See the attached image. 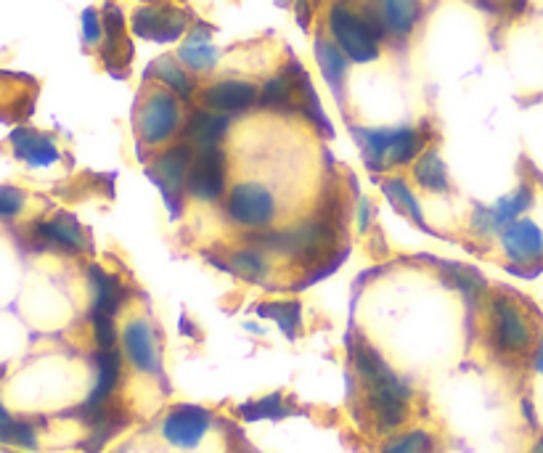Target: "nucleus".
<instances>
[{
	"label": "nucleus",
	"mask_w": 543,
	"mask_h": 453,
	"mask_svg": "<svg viewBox=\"0 0 543 453\" xmlns=\"http://www.w3.org/2000/svg\"><path fill=\"white\" fill-rule=\"evenodd\" d=\"M363 162L371 173H385L395 167L414 165L427 151V133L419 128H355Z\"/></svg>",
	"instance_id": "1"
},
{
	"label": "nucleus",
	"mask_w": 543,
	"mask_h": 453,
	"mask_svg": "<svg viewBox=\"0 0 543 453\" xmlns=\"http://www.w3.org/2000/svg\"><path fill=\"white\" fill-rule=\"evenodd\" d=\"M488 313V340L496 353L506 358H522L536 348V334L525 310L506 295H493L485 300Z\"/></svg>",
	"instance_id": "2"
},
{
	"label": "nucleus",
	"mask_w": 543,
	"mask_h": 453,
	"mask_svg": "<svg viewBox=\"0 0 543 453\" xmlns=\"http://www.w3.org/2000/svg\"><path fill=\"white\" fill-rule=\"evenodd\" d=\"M326 30H329V38L355 64H371L382 53V38L377 35V30L361 14V8L355 11L353 6H347L345 0L332 3L329 14H326Z\"/></svg>",
	"instance_id": "3"
},
{
	"label": "nucleus",
	"mask_w": 543,
	"mask_h": 453,
	"mask_svg": "<svg viewBox=\"0 0 543 453\" xmlns=\"http://www.w3.org/2000/svg\"><path fill=\"white\" fill-rule=\"evenodd\" d=\"M340 236L342 228L321 215L305 218L297 226L287 228V257L305 271H313L334 255Z\"/></svg>",
	"instance_id": "4"
},
{
	"label": "nucleus",
	"mask_w": 543,
	"mask_h": 453,
	"mask_svg": "<svg viewBox=\"0 0 543 453\" xmlns=\"http://www.w3.org/2000/svg\"><path fill=\"white\" fill-rule=\"evenodd\" d=\"M223 212L234 226L244 228V231H265L279 215V202L263 183L244 181L228 189L226 199H223Z\"/></svg>",
	"instance_id": "5"
},
{
	"label": "nucleus",
	"mask_w": 543,
	"mask_h": 453,
	"mask_svg": "<svg viewBox=\"0 0 543 453\" xmlns=\"http://www.w3.org/2000/svg\"><path fill=\"white\" fill-rule=\"evenodd\" d=\"M183 130V106L178 96L154 88L138 109V136L146 146L170 144Z\"/></svg>",
	"instance_id": "6"
},
{
	"label": "nucleus",
	"mask_w": 543,
	"mask_h": 453,
	"mask_svg": "<svg viewBox=\"0 0 543 453\" xmlns=\"http://www.w3.org/2000/svg\"><path fill=\"white\" fill-rule=\"evenodd\" d=\"M411 398H414L411 385L400 377L387 382V385L363 390L366 411L382 435H395L406 427L408 419H411Z\"/></svg>",
	"instance_id": "7"
},
{
	"label": "nucleus",
	"mask_w": 543,
	"mask_h": 453,
	"mask_svg": "<svg viewBox=\"0 0 543 453\" xmlns=\"http://www.w3.org/2000/svg\"><path fill=\"white\" fill-rule=\"evenodd\" d=\"M228 194V157L220 146L194 149L189 178H186V197L197 202H220Z\"/></svg>",
	"instance_id": "8"
},
{
	"label": "nucleus",
	"mask_w": 543,
	"mask_h": 453,
	"mask_svg": "<svg viewBox=\"0 0 543 453\" xmlns=\"http://www.w3.org/2000/svg\"><path fill=\"white\" fill-rule=\"evenodd\" d=\"M361 14L382 40H406L422 19V0H366Z\"/></svg>",
	"instance_id": "9"
},
{
	"label": "nucleus",
	"mask_w": 543,
	"mask_h": 453,
	"mask_svg": "<svg viewBox=\"0 0 543 453\" xmlns=\"http://www.w3.org/2000/svg\"><path fill=\"white\" fill-rule=\"evenodd\" d=\"M191 162H194V146L186 141L170 144L151 159V178L159 183V189L165 191V199L175 210L186 197V178H189Z\"/></svg>",
	"instance_id": "10"
},
{
	"label": "nucleus",
	"mask_w": 543,
	"mask_h": 453,
	"mask_svg": "<svg viewBox=\"0 0 543 453\" xmlns=\"http://www.w3.org/2000/svg\"><path fill=\"white\" fill-rule=\"evenodd\" d=\"M210 430V411L202 406H191V403H181V406L170 408L165 419H162V427H159L167 446L178 448V451H194V448H199Z\"/></svg>",
	"instance_id": "11"
},
{
	"label": "nucleus",
	"mask_w": 543,
	"mask_h": 453,
	"mask_svg": "<svg viewBox=\"0 0 543 453\" xmlns=\"http://www.w3.org/2000/svg\"><path fill=\"white\" fill-rule=\"evenodd\" d=\"M120 350L125 361L141 374H162V350L154 326L146 318H130L120 332Z\"/></svg>",
	"instance_id": "12"
},
{
	"label": "nucleus",
	"mask_w": 543,
	"mask_h": 453,
	"mask_svg": "<svg viewBox=\"0 0 543 453\" xmlns=\"http://www.w3.org/2000/svg\"><path fill=\"white\" fill-rule=\"evenodd\" d=\"M130 27L138 38L154 40V43H175L189 30V16L183 14L181 8L167 6V3H151V6L136 8Z\"/></svg>",
	"instance_id": "13"
},
{
	"label": "nucleus",
	"mask_w": 543,
	"mask_h": 453,
	"mask_svg": "<svg viewBox=\"0 0 543 453\" xmlns=\"http://www.w3.org/2000/svg\"><path fill=\"white\" fill-rule=\"evenodd\" d=\"M501 250L514 268H533L543 260V228L530 218H520L501 228Z\"/></svg>",
	"instance_id": "14"
},
{
	"label": "nucleus",
	"mask_w": 543,
	"mask_h": 453,
	"mask_svg": "<svg viewBox=\"0 0 543 453\" xmlns=\"http://www.w3.org/2000/svg\"><path fill=\"white\" fill-rule=\"evenodd\" d=\"M32 242L38 250L64 252V255H80L88 247L83 226L67 212H59L48 220H38L32 226Z\"/></svg>",
	"instance_id": "15"
},
{
	"label": "nucleus",
	"mask_w": 543,
	"mask_h": 453,
	"mask_svg": "<svg viewBox=\"0 0 543 453\" xmlns=\"http://www.w3.org/2000/svg\"><path fill=\"white\" fill-rule=\"evenodd\" d=\"M93 366H96V382H93L91 395L77 411H96L109 403H114V395L122 385V371H125V355L120 348L114 350H96L93 355Z\"/></svg>",
	"instance_id": "16"
},
{
	"label": "nucleus",
	"mask_w": 543,
	"mask_h": 453,
	"mask_svg": "<svg viewBox=\"0 0 543 453\" xmlns=\"http://www.w3.org/2000/svg\"><path fill=\"white\" fill-rule=\"evenodd\" d=\"M257 99H260V91L247 80H218L202 91L204 109L226 114V117L249 112L257 104Z\"/></svg>",
	"instance_id": "17"
},
{
	"label": "nucleus",
	"mask_w": 543,
	"mask_h": 453,
	"mask_svg": "<svg viewBox=\"0 0 543 453\" xmlns=\"http://www.w3.org/2000/svg\"><path fill=\"white\" fill-rule=\"evenodd\" d=\"M350 361H353L355 377L361 379L363 390L387 385V382L398 379V374L393 371V366L385 361V355L379 353L377 348H371L369 342L363 340L361 334L350 340Z\"/></svg>",
	"instance_id": "18"
},
{
	"label": "nucleus",
	"mask_w": 543,
	"mask_h": 453,
	"mask_svg": "<svg viewBox=\"0 0 543 453\" xmlns=\"http://www.w3.org/2000/svg\"><path fill=\"white\" fill-rule=\"evenodd\" d=\"M228 128H231V117L199 106V109L189 114V120L183 122L181 136L194 149H204V146L223 144V138L228 136Z\"/></svg>",
	"instance_id": "19"
},
{
	"label": "nucleus",
	"mask_w": 543,
	"mask_h": 453,
	"mask_svg": "<svg viewBox=\"0 0 543 453\" xmlns=\"http://www.w3.org/2000/svg\"><path fill=\"white\" fill-rule=\"evenodd\" d=\"M88 284H91V310L114 318L120 316L122 305L128 302V287L122 284L120 276L104 271L101 265H91Z\"/></svg>",
	"instance_id": "20"
},
{
	"label": "nucleus",
	"mask_w": 543,
	"mask_h": 453,
	"mask_svg": "<svg viewBox=\"0 0 543 453\" xmlns=\"http://www.w3.org/2000/svg\"><path fill=\"white\" fill-rule=\"evenodd\" d=\"M220 59V51L212 43V32L204 27V24H197L194 30H189V35L181 40L178 46V61L183 67L194 72V75H202V72H210L215 69Z\"/></svg>",
	"instance_id": "21"
},
{
	"label": "nucleus",
	"mask_w": 543,
	"mask_h": 453,
	"mask_svg": "<svg viewBox=\"0 0 543 453\" xmlns=\"http://www.w3.org/2000/svg\"><path fill=\"white\" fill-rule=\"evenodd\" d=\"M11 146H14L16 157L27 162L30 167H51L61 157L59 146H56L53 138L30 128H16L11 133Z\"/></svg>",
	"instance_id": "22"
},
{
	"label": "nucleus",
	"mask_w": 543,
	"mask_h": 453,
	"mask_svg": "<svg viewBox=\"0 0 543 453\" xmlns=\"http://www.w3.org/2000/svg\"><path fill=\"white\" fill-rule=\"evenodd\" d=\"M313 51H316L318 69H321V75H324V80L329 83V88L342 96L347 72H350V59H347L342 48L337 46L329 35H318L316 43H313Z\"/></svg>",
	"instance_id": "23"
},
{
	"label": "nucleus",
	"mask_w": 543,
	"mask_h": 453,
	"mask_svg": "<svg viewBox=\"0 0 543 453\" xmlns=\"http://www.w3.org/2000/svg\"><path fill=\"white\" fill-rule=\"evenodd\" d=\"M226 268L249 284H265L271 276V255H265L263 250H257L252 244H242V247L228 252Z\"/></svg>",
	"instance_id": "24"
},
{
	"label": "nucleus",
	"mask_w": 543,
	"mask_h": 453,
	"mask_svg": "<svg viewBox=\"0 0 543 453\" xmlns=\"http://www.w3.org/2000/svg\"><path fill=\"white\" fill-rule=\"evenodd\" d=\"M101 22H104L106 64H109V67H114V64H128L130 43H128V35H125V14L120 11V6L106 3L104 14H101Z\"/></svg>",
	"instance_id": "25"
},
{
	"label": "nucleus",
	"mask_w": 543,
	"mask_h": 453,
	"mask_svg": "<svg viewBox=\"0 0 543 453\" xmlns=\"http://www.w3.org/2000/svg\"><path fill=\"white\" fill-rule=\"evenodd\" d=\"M257 104L263 109H271V112L292 114L300 112V101H297V83L292 69H284L276 77H271L268 83L260 88V99Z\"/></svg>",
	"instance_id": "26"
},
{
	"label": "nucleus",
	"mask_w": 543,
	"mask_h": 453,
	"mask_svg": "<svg viewBox=\"0 0 543 453\" xmlns=\"http://www.w3.org/2000/svg\"><path fill=\"white\" fill-rule=\"evenodd\" d=\"M151 77L157 80L159 88H165L181 101H189L194 96V80H191L189 69L183 67L178 59H170V56L157 59L151 67Z\"/></svg>",
	"instance_id": "27"
},
{
	"label": "nucleus",
	"mask_w": 543,
	"mask_h": 453,
	"mask_svg": "<svg viewBox=\"0 0 543 453\" xmlns=\"http://www.w3.org/2000/svg\"><path fill=\"white\" fill-rule=\"evenodd\" d=\"M414 181L419 189L432 191V194H445L451 189V178H448V167H445L443 157L438 149L422 151V157L414 162Z\"/></svg>",
	"instance_id": "28"
},
{
	"label": "nucleus",
	"mask_w": 543,
	"mask_h": 453,
	"mask_svg": "<svg viewBox=\"0 0 543 453\" xmlns=\"http://www.w3.org/2000/svg\"><path fill=\"white\" fill-rule=\"evenodd\" d=\"M533 199H536V191H533V186H528V183H522V186H517L512 194H506V197L498 199L491 207L493 223H496L498 234H501V228H506L509 223H514V220H520L522 215L533 207Z\"/></svg>",
	"instance_id": "29"
},
{
	"label": "nucleus",
	"mask_w": 543,
	"mask_h": 453,
	"mask_svg": "<svg viewBox=\"0 0 543 453\" xmlns=\"http://www.w3.org/2000/svg\"><path fill=\"white\" fill-rule=\"evenodd\" d=\"M443 279L448 281L456 292L467 297L469 302H483L485 297H488V281H485L475 268H469V265H443Z\"/></svg>",
	"instance_id": "30"
},
{
	"label": "nucleus",
	"mask_w": 543,
	"mask_h": 453,
	"mask_svg": "<svg viewBox=\"0 0 543 453\" xmlns=\"http://www.w3.org/2000/svg\"><path fill=\"white\" fill-rule=\"evenodd\" d=\"M382 191H385V197L393 202L395 210H400L406 218L414 220L416 226L427 228V223H424L422 204H419V199H416V194L411 191V186H408L400 175L385 178V181H382Z\"/></svg>",
	"instance_id": "31"
},
{
	"label": "nucleus",
	"mask_w": 543,
	"mask_h": 453,
	"mask_svg": "<svg viewBox=\"0 0 543 453\" xmlns=\"http://www.w3.org/2000/svg\"><path fill=\"white\" fill-rule=\"evenodd\" d=\"M379 453H435V438L422 427L400 430L382 443Z\"/></svg>",
	"instance_id": "32"
},
{
	"label": "nucleus",
	"mask_w": 543,
	"mask_h": 453,
	"mask_svg": "<svg viewBox=\"0 0 543 453\" xmlns=\"http://www.w3.org/2000/svg\"><path fill=\"white\" fill-rule=\"evenodd\" d=\"M244 422H263V419H284L289 414V406L281 393H271L239 406Z\"/></svg>",
	"instance_id": "33"
},
{
	"label": "nucleus",
	"mask_w": 543,
	"mask_h": 453,
	"mask_svg": "<svg viewBox=\"0 0 543 453\" xmlns=\"http://www.w3.org/2000/svg\"><path fill=\"white\" fill-rule=\"evenodd\" d=\"M260 316L271 318L281 326V332L287 337H295L302 329V313L300 302L284 300V302H268V305H260Z\"/></svg>",
	"instance_id": "34"
},
{
	"label": "nucleus",
	"mask_w": 543,
	"mask_h": 453,
	"mask_svg": "<svg viewBox=\"0 0 543 453\" xmlns=\"http://www.w3.org/2000/svg\"><path fill=\"white\" fill-rule=\"evenodd\" d=\"M91 326L93 340H96V350H114L120 342V329H117V318L106 316V313H96L91 310Z\"/></svg>",
	"instance_id": "35"
},
{
	"label": "nucleus",
	"mask_w": 543,
	"mask_h": 453,
	"mask_svg": "<svg viewBox=\"0 0 543 453\" xmlns=\"http://www.w3.org/2000/svg\"><path fill=\"white\" fill-rule=\"evenodd\" d=\"M0 443H11V446L19 448H38V435H35V427L30 422H16V419H8L3 427H0Z\"/></svg>",
	"instance_id": "36"
},
{
	"label": "nucleus",
	"mask_w": 543,
	"mask_h": 453,
	"mask_svg": "<svg viewBox=\"0 0 543 453\" xmlns=\"http://www.w3.org/2000/svg\"><path fill=\"white\" fill-rule=\"evenodd\" d=\"M24 210V194L14 186H0V220L16 218Z\"/></svg>",
	"instance_id": "37"
},
{
	"label": "nucleus",
	"mask_w": 543,
	"mask_h": 453,
	"mask_svg": "<svg viewBox=\"0 0 543 453\" xmlns=\"http://www.w3.org/2000/svg\"><path fill=\"white\" fill-rule=\"evenodd\" d=\"M104 38V22L96 8H85L83 11V40L88 46H96Z\"/></svg>",
	"instance_id": "38"
},
{
	"label": "nucleus",
	"mask_w": 543,
	"mask_h": 453,
	"mask_svg": "<svg viewBox=\"0 0 543 453\" xmlns=\"http://www.w3.org/2000/svg\"><path fill=\"white\" fill-rule=\"evenodd\" d=\"M469 228H472V234L475 236L498 234L496 223H493L491 207H475V212H472V220H469Z\"/></svg>",
	"instance_id": "39"
},
{
	"label": "nucleus",
	"mask_w": 543,
	"mask_h": 453,
	"mask_svg": "<svg viewBox=\"0 0 543 453\" xmlns=\"http://www.w3.org/2000/svg\"><path fill=\"white\" fill-rule=\"evenodd\" d=\"M371 202L369 199H358V210H355V220H358V234H366L371 226Z\"/></svg>",
	"instance_id": "40"
},
{
	"label": "nucleus",
	"mask_w": 543,
	"mask_h": 453,
	"mask_svg": "<svg viewBox=\"0 0 543 453\" xmlns=\"http://www.w3.org/2000/svg\"><path fill=\"white\" fill-rule=\"evenodd\" d=\"M530 361H533V369H536L538 374H543V337L536 340V348L530 353Z\"/></svg>",
	"instance_id": "41"
},
{
	"label": "nucleus",
	"mask_w": 543,
	"mask_h": 453,
	"mask_svg": "<svg viewBox=\"0 0 543 453\" xmlns=\"http://www.w3.org/2000/svg\"><path fill=\"white\" fill-rule=\"evenodd\" d=\"M509 3V8H512L514 14H522L525 8H528V0H506Z\"/></svg>",
	"instance_id": "42"
},
{
	"label": "nucleus",
	"mask_w": 543,
	"mask_h": 453,
	"mask_svg": "<svg viewBox=\"0 0 543 453\" xmlns=\"http://www.w3.org/2000/svg\"><path fill=\"white\" fill-rule=\"evenodd\" d=\"M477 6L485 8V11H496V6H493V0H475Z\"/></svg>",
	"instance_id": "43"
},
{
	"label": "nucleus",
	"mask_w": 543,
	"mask_h": 453,
	"mask_svg": "<svg viewBox=\"0 0 543 453\" xmlns=\"http://www.w3.org/2000/svg\"><path fill=\"white\" fill-rule=\"evenodd\" d=\"M530 453H543V435L536 440V443H533V448H530Z\"/></svg>",
	"instance_id": "44"
},
{
	"label": "nucleus",
	"mask_w": 543,
	"mask_h": 453,
	"mask_svg": "<svg viewBox=\"0 0 543 453\" xmlns=\"http://www.w3.org/2000/svg\"><path fill=\"white\" fill-rule=\"evenodd\" d=\"M8 419H11V416H8V411H6V408H3V403H0V427H3V424H6Z\"/></svg>",
	"instance_id": "45"
},
{
	"label": "nucleus",
	"mask_w": 543,
	"mask_h": 453,
	"mask_svg": "<svg viewBox=\"0 0 543 453\" xmlns=\"http://www.w3.org/2000/svg\"><path fill=\"white\" fill-rule=\"evenodd\" d=\"M281 3H287V0H281Z\"/></svg>",
	"instance_id": "46"
}]
</instances>
